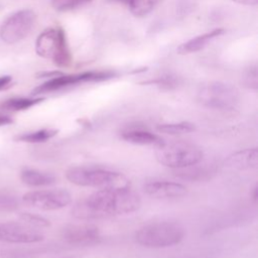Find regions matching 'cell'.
I'll return each mask as SVG.
<instances>
[{
  "label": "cell",
  "instance_id": "cell-1",
  "mask_svg": "<svg viewBox=\"0 0 258 258\" xmlns=\"http://www.w3.org/2000/svg\"><path fill=\"white\" fill-rule=\"evenodd\" d=\"M141 206L140 196L126 187L98 189L72 208V215L78 220L91 221L110 216L130 214Z\"/></svg>",
  "mask_w": 258,
  "mask_h": 258
},
{
  "label": "cell",
  "instance_id": "cell-2",
  "mask_svg": "<svg viewBox=\"0 0 258 258\" xmlns=\"http://www.w3.org/2000/svg\"><path fill=\"white\" fill-rule=\"evenodd\" d=\"M67 179L78 186L98 189L126 187L130 182L120 172L94 166H72L66 171Z\"/></svg>",
  "mask_w": 258,
  "mask_h": 258
},
{
  "label": "cell",
  "instance_id": "cell-3",
  "mask_svg": "<svg viewBox=\"0 0 258 258\" xmlns=\"http://www.w3.org/2000/svg\"><path fill=\"white\" fill-rule=\"evenodd\" d=\"M184 228L176 222L162 221L144 225L135 234L138 244L148 248H167L180 243Z\"/></svg>",
  "mask_w": 258,
  "mask_h": 258
},
{
  "label": "cell",
  "instance_id": "cell-4",
  "mask_svg": "<svg viewBox=\"0 0 258 258\" xmlns=\"http://www.w3.org/2000/svg\"><path fill=\"white\" fill-rule=\"evenodd\" d=\"M203 156V150L199 146L183 141L171 143L163 142L157 146L155 151L157 161L173 169H181L200 163Z\"/></svg>",
  "mask_w": 258,
  "mask_h": 258
},
{
  "label": "cell",
  "instance_id": "cell-5",
  "mask_svg": "<svg viewBox=\"0 0 258 258\" xmlns=\"http://www.w3.org/2000/svg\"><path fill=\"white\" fill-rule=\"evenodd\" d=\"M35 51L39 56L51 59L57 67H70L72 63V53L61 27L43 30L36 39Z\"/></svg>",
  "mask_w": 258,
  "mask_h": 258
},
{
  "label": "cell",
  "instance_id": "cell-6",
  "mask_svg": "<svg viewBox=\"0 0 258 258\" xmlns=\"http://www.w3.org/2000/svg\"><path fill=\"white\" fill-rule=\"evenodd\" d=\"M198 102L207 108L221 111L234 110L240 101L239 92L228 83L214 81L204 84L197 94Z\"/></svg>",
  "mask_w": 258,
  "mask_h": 258
},
{
  "label": "cell",
  "instance_id": "cell-7",
  "mask_svg": "<svg viewBox=\"0 0 258 258\" xmlns=\"http://www.w3.org/2000/svg\"><path fill=\"white\" fill-rule=\"evenodd\" d=\"M115 77H117V73L111 71H89L72 75H63L59 73L58 75L49 78L47 81L37 86L31 94L33 96H38L41 94L52 93L82 84L108 81L114 79Z\"/></svg>",
  "mask_w": 258,
  "mask_h": 258
},
{
  "label": "cell",
  "instance_id": "cell-8",
  "mask_svg": "<svg viewBox=\"0 0 258 258\" xmlns=\"http://www.w3.org/2000/svg\"><path fill=\"white\" fill-rule=\"evenodd\" d=\"M35 20L36 14L31 9H22L13 13L1 25V39L10 44L22 40L33 28Z\"/></svg>",
  "mask_w": 258,
  "mask_h": 258
},
{
  "label": "cell",
  "instance_id": "cell-9",
  "mask_svg": "<svg viewBox=\"0 0 258 258\" xmlns=\"http://www.w3.org/2000/svg\"><path fill=\"white\" fill-rule=\"evenodd\" d=\"M22 202L32 208L42 211H55L71 204L72 196L63 188L37 189L23 195Z\"/></svg>",
  "mask_w": 258,
  "mask_h": 258
},
{
  "label": "cell",
  "instance_id": "cell-10",
  "mask_svg": "<svg viewBox=\"0 0 258 258\" xmlns=\"http://www.w3.org/2000/svg\"><path fill=\"white\" fill-rule=\"evenodd\" d=\"M44 236L25 223L2 222L0 223V241L10 244H33L41 242Z\"/></svg>",
  "mask_w": 258,
  "mask_h": 258
},
{
  "label": "cell",
  "instance_id": "cell-11",
  "mask_svg": "<svg viewBox=\"0 0 258 258\" xmlns=\"http://www.w3.org/2000/svg\"><path fill=\"white\" fill-rule=\"evenodd\" d=\"M62 238L73 245H88L100 239V231L92 224H71L63 228Z\"/></svg>",
  "mask_w": 258,
  "mask_h": 258
},
{
  "label": "cell",
  "instance_id": "cell-12",
  "mask_svg": "<svg viewBox=\"0 0 258 258\" xmlns=\"http://www.w3.org/2000/svg\"><path fill=\"white\" fill-rule=\"evenodd\" d=\"M143 190L146 195L157 199L179 198L186 194V187L174 181L168 180H149L143 184Z\"/></svg>",
  "mask_w": 258,
  "mask_h": 258
},
{
  "label": "cell",
  "instance_id": "cell-13",
  "mask_svg": "<svg viewBox=\"0 0 258 258\" xmlns=\"http://www.w3.org/2000/svg\"><path fill=\"white\" fill-rule=\"evenodd\" d=\"M224 33H225L224 28H216L214 30H211V31L206 32L201 35H198L194 38H190L187 41L181 43L177 47V53L186 55V54H190V53H195L200 50H203L212 41H214L216 38L220 37Z\"/></svg>",
  "mask_w": 258,
  "mask_h": 258
},
{
  "label": "cell",
  "instance_id": "cell-14",
  "mask_svg": "<svg viewBox=\"0 0 258 258\" xmlns=\"http://www.w3.org/2000/svg\"><path fill=\"white\" fill-rule=\"evenodd\" d=\"M257 163L258 150L256 147L236 151L225 159V166L237 170L255 168Z\"/></svg>",
  "mask_w": 258,
  "mask_h": 258
},
{
  "label": "cell",
  "instance_id": "cell-15",
  "mask_svg": "<svg viewBox=\"0 0 258 258\" xmlns=\"http://www.w3.org/2000/svg\"><path fill=\"white\" fill-rule=\"evenodd\" d=\"M121 137L125 141L137 145H154L158 146L163 143L160 136L148 130L141 128H129L121 132Z\"/></svg>",
  "mask_w": 258,
  "mask_h": 258
},
{
  "label": "cell",
  "instance_id": "cell-16",
  "mask_svg": "<svg viewBox=\"0 0 258 258\" xmlns=\"http://www.w3.org/2000/svg\"><path fill=\"white\" fill-rule=\"evenodd\" d=\"M21 181L28 186H47L55 182V176L46 171L34 169V168H25L20 173Z\"/></svg>",
  "mask_w": 258,
  "mask_h": 258
},
{
  "label": "cell",
  "instance_id": "cell-17",
  "mask_svg": "<svg viewBox=\"0 0 258 258\" xmlns=\"http://www.w3.org/2000/svg\"><path fill=\"white\" fill-rule=\"evenodd\" d=\"M43 101H44L43 97H31V98L17 97V98H11V99L5 100L4 102L1 103L0 108L6 111L17 112V111L27 110L35 105H38Z\"/></svg>",
  "mask_w": 258,
  "mask_h": 258
},
{
  "label": "cell",
  "instance_id": "cell-18",
  "mask_svg": "<svg viewBox=\"0 0 258 258\" xmlns=\"http://www.w3.org/2000/svg\"><path fill=\"white\" fill-rule=\"evenodd\" d=\"M58 130L52 128H43L32 132H26L14 137L15 141L26 143H41L45 142L57 134Z\"/></svg>",
  "mask_w": 258,
  "mask_h": 258
},
{
  "label": "cell",
  "instance_id": "cell-19",
  "mask_svg": "<svg viewBox=\"0 0 258 258\" xmlns=\"http://www.w3.org/2000/svg\"><path fill=\"white\" fill-rule=\"evenodd\" d=\"M128 5L131 13L136 17H143L149 14L161 0H115Z\"/></svg>",
  "mask_w": 258,
  "mask_h": 258
},
{
  "label": "cell",
  "instance_id": "cell-20",
  "mask_svg": "<svg viewBox=\"0 0 258 258\" xmlns=\"http://www.w3.org/2000/svg\"><path fill=\"white\" fill-rule=\"evenodd\" d=\"M195 124L188 121L181 122H173V123H163L157 126V130L159 132L169 134V135H177V134H186L195 131Z\"/></svg>",
  "mask_w": 258,
  "mask_h": 258
},
{
  "label": "cell",
  "instance_id": "cell-21",
  "mask_svg": "<svg viewBox=\"0 0 258 258\" xmlns=\"http://www.w3.org/2000/svg\"><path fill=\"white\" fill-rule=\"evenodd\" d=\"M180 79L173 74H164L158 78L150 81L143 82L144 85H155L162 90H174L179 87Z\"/></svg>",
  "mask_w": 258,
  "mask_h": 258
},
{
  "label": "cell",
  "instance_id": "cell-22",
  "mask_svg": "<svg viewBox=\"0 0 258 258\" xmlns=\"http://www.w3.org/2000/svg\"><path fill=\"white\" fill-rule=\"evenodd\" d=\"M19 218L21 221H23V223L33 227V228H46L50 225L49 221L39 215L36 214H32V213H21L19 215Z\"/></svg>",
  "mask_w": 258,
  "mask_h": 258
},
{
  "label": "cell",
  "instance_id": "cell-23",
  "mask_svg": "<svg viewBox=\"0 0 258 258\" xmlns=\"http://www.w3.org/2000/svg\"><path fill=\"white\" fill-rule=\"evenodd\" d=\"M92 0H51L52 7L57 11H68L86 5Z\"/></svg>",
  "mask_w": 258,
  "mask_h": 258
},
{
  "label": "cell",
  "instance_id": "cell-24",
  "mask_svg": "<svg viewBox=\"0 0 258 258\" xmlns=\"http://www.w3.org/2000/svg\"><path fill=\"white\" fill-rule=\"evenodd\" d=\"M18 199L6 191H0V211H14L18 208Z\"/></svg>",
  "mask_w": 258,
  "mask_h": 258
},
{
  "label": "cell",
  "instance_id": "cell-25",
  "mask_svg": "<svg viewBox=\"0 0 258 258\" xmlns=\"http://www.w3.org/2000/svg\"><path fill=\"white\" fill-rule=\"evenodd\" d=\"M244 84L247 88L257 90V68L253 66L244 75Z\"/></svg>",
  "mask_w": 258,
  "mask_h": 258
},
{
  "label": "cell",
  "instance_id": "cell-26",
  "mask_svg": "<svg viewBox=\"0 0 258 258\" xmlns=\"http://www.w3.org/2000/svg\"><path fill=\"white\" fill-rule=\"evenodd\" d=\"M12 78L10 76H2L0 77V91L6 90L11 86Z\"/></svg>",
  "mask_w": 258,
  "mask_h": 258
},
{
  "label": "cell",
  "instance_id": "cell-27",
  "mask_svg": "<svg viewBox=\"0 0 258 258\" xmlns=\"http://www.w3.org/2000/svg\"><path fill=\"white\" fill-rule=\"evenodd\" d=\"M13 122H14V120L12 119L11 116L0 113V127L10 125V124H12Z\"/></svg>",
  "mask_w": 258,
  "mask_h": 258
},
{
  "label": "cell",
  "instance_id": "cell-28",
  "mask_svg": "<svg viewBox=\"0 0 258 258\" xmlns=\"http://www.w3.org/2000/svg\"><path fill=\"white\" fill-rule=\"evenodd\" d=\"M238 4L246 5V6H254L258 3V0H232Z\"/></svg>",
  "mask_w": 258,
  "mask_h": 258
},
{
  "label": "cell",
  "instance_id": "cell-29",
  "mask_svg": "<svg viewBox=\"0 0 258 258\" xmlns=\"http://www.w3.org/2000/svg\"><path fill=\"white\" fill-rule=\"evenodd\" d=\"M257 197H258V186H257V184H255L252 189V199L255 203L257 202Z\"/></svg>",
  "mask_w": 258,
  "mask_h": 258
},
{
  "label": "cell",
  "instance_id": "cell-30",
  "mask_svg": "<svg viewBox=\"0 0 258 258\" xmlns=\"http://www.w3.org/2000/svg\"><path fill=\"white\" fill-rule=\"evenodd\" d=\"M64 258H76V257H64Z\"/></svg>",
  "mask_w": 258,
  "mask_h": 258
}]
</instances>
